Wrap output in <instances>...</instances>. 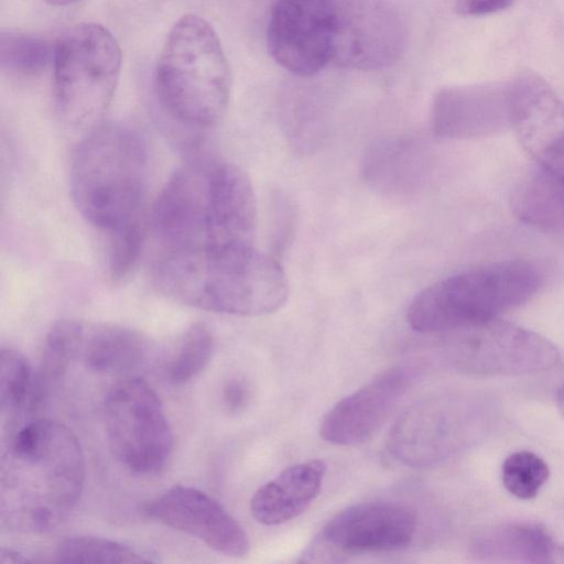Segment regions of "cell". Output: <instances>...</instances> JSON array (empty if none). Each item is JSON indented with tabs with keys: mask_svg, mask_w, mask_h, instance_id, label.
<instances>
[{
	"mask_svg": "<svg viewBox=\"0 0 564 564\" xmlns=\"http://www.w3.org/2000/svg\"><path fill=\"white\" fill-rule=\"evenodd\" d=\"M150 275L156 290L169 299L221 314H270L282 307L289 296L280 262L254 246L159 252Z\"/></svg>",
	"mask_w": 564,
	"mask_h": 564,
	"instance_id": "obj_1",
	"label": "cell"
},
{
	"mask_svg": "<svg viewBox=\"0 0 564 564\" xmlns=\"http://www.w3.org/2000/svg\"><path fill=\"white\" fill-rule=\"evenodd\" d=\"M148 155L133 130L96 127L77 147L70 193L80 215L106 237L145 228Z\"/></svg>",
	"mask_w": 564,
	"mask_h": 564,
	"instance_id": "obj_2",
	"label": "cell"
},
{
	"mask_svg": "<svg viewBox=\"0 0 564 564\" xmlns=\"http://www.w3.org/2000/svg\"><path fill=\"white\" fill-rule=\"evenodd\" d=\"M230 87V67L213 26L195 14L181 18L155 67V89L164 109L187 126L209 128L223 118Z\"/></svg>",
	"mask_w": 564,
	"mask_h": 564,
	"instance_id": "obj_3",
	"label": "cell"
},
{
	"mask_svg": "<svg viewBox=\"0 0 564 564\" xmlns=\"http://www.w3.org/2000/svg\"><path fill=\"white\" fill-rule=\"evenodd\" d=\"M538 268L523 260L484 264L421 291L406 311L420 333H447L498 317L527 302L540 288Z\"/></svg>",
	"mask_w": 564,
	"mask_h": 564,
	"instance_id": "obj_4",
	"label": "cell"
},
{
	"mask_svg": "<svg viewBox=\"0 0 564 564\" xmlns=\"http://www.w3.org/2000/svg\"><path fill=\"white\" fill-rule=\"evenodd\" d=\"M234 210L225 161L196 159L166 182L151 209L149 227L159 252L205 250L224 240Z\"/></svg>",
	"mask_w": 564,
	"mask_h": 564,
	"instance_id": "obj_5",
	"label": "cell"
},
{
	"mask_svg": "<svg viewBox=\"0 0 564 564\" xmlns=\"http://www.w3.org/2000/svg\"><path fill=\"white\" fill-rule=\"evenodd\" d=\"M53 96L59 117L74 127L95 126L106 112L121 69V51L102 25L83 23L54 45Z\"/></svg>",
	"mask_w": 564,
	"mask_h": 564,
	"instance_id": "obj_6",
	"label": "cell"
},
{
	"mask_svg": "<svg viewBox=\"0 0 564 564\" xmlns=\"http://www.w3.org/2000/svg\"><path fill=\"white\" fill-rule=\"evenodd\" d=\"M107 440L116 459L138 475L156 474L173 451V433L163 404L138 377L116 383L104 400Z\"/></svg>",
	"mask_w": 564,
	"mask_h": 564,
	"instance_id": "obj_7",
	"label": "cell"
},
{
	"mask_svg": "<svg viewBox=\"0 0 564 564\" xmlns=\"http://www.w3.org/2000/svg\"><path fill=\"white\" fill-rule=\"evenodd\" d=\"M443 334L447 360L467 373H532L552 368L560 358L547 338L498 317Z\"/></svg>",
	"mask_w": 564,
	"mask_h": 564,
	"instance_id": "obj_8",
	"label": "cell"
},
{
	"mask_svg": "<svg viewBox=\"0 0 564 564\" xmlns=\"http://www.w3.org/2000/svg\"><path fill=\"white\" fill-rule=\"evenodd\" d=\"M10 462L36 476L44 506L59 520L78 501L86 476L76 435L64 424L34 417L10 431Z\"/></svg>",
	"mask_w": 564,
	"mask_h": 564,
	"instance_id": "obj_9",
	"label": "cell"
},
{
	"mask_svg": "<svg viewBox=\"0 0 564 564\" xmlns=\"http://www.w3.org/2000/svg\"><path fill=\"white\" fill-rule=\"evenodd\" d=\"M417 527L415 511L395 501H373L336 513L305 552V562L369 552H391L411 544ZM304 560V558H303Z\"/></svg>",
	"mask_w": 564,
	"mask_h": 564,
	"instance_id": "obj_10",
	"label": "cell"
},
{
	"mask_svg": "<svg viewBox=\"0 0 564 564\" xmlns=\"http://www.w3.org/2000/svg\"><path fill=\"white\" fill-rule=\"evenodd\" d=\"M473 406L459 398L434 397L417 402L391 427V456L410 467L438 464L459 451L476 427Z\"/></svg>",
	"mask_w": 564,
	"mask_h": 564,
	"instance_id": "obj_11",
	"label": "cell"
},
{
	"mask_svg": "<svg viewBox=\"0 0 564 564\" xmlns=\"http://www.w3.org/2000/svg\"><path fill=\"white\" fill-rule=\"evenodd\" d=\"M405 44V24L387 0H335L332 64L382 69L400 58Z\"/></svg>",
	"mask_w": 564,
	"mask_h": 564,
	"instance_id": "obj_12",
	"label": "cell"
},
{
	"mask_svg": "<svg viewBox=\"0 0 564 564\" xmlns=\"http://www.w3.org/2000/svg\"><path fill=\"white\" fill-rule=\"evenodd\" d=\"M335 0H275L267 45L271 57L296 76H312L332 63Z\"/></svg>",
	"mask_w": 564,
	"mask_h": 564,
	"instance_id": "obj_13",
	"label": "cell"
},
{
	"mask_svg": "<svg viewBox=\"0 0 564 564\" xmlns=\"http://www.w3.org/2000/svg\"><path fill=\"white\" fill-rule=\"evenodd\" d=\"M510 127L539 169L564 180V104L532 70L508 84Z\"/></svg>",
	"mask_w": 564,
	"mask_h": 564,
	"instance_id": "obj_14",
	"label": "cell"
},
{
	"mask_svg": "<svg viewBox=\"0 0 564 564\" xmlns=\"http://www.w3.org/2000/svg\"><path fill=\"white\" fill-rule=\"evenodd\" d=\"M144 512L226 556L243 557L249 553L243 528L217 500L197 488L174 486L147 503Z\"/></svg>",
	"mask_w": 564,
	"mask_h": 564,
	"instance_id": "obj_15",
	"label": "cell"
},
{
	"mask_svg": "<svg viewBox=\"0 0 564 564\" xmlns=\"http://www.w3.org/2000/svg\"><path fill=\"white\" fill-rule=\"evenodd\" d=\"M411 373L391 367L330 408L319 423L321 437L332 444L352 446L368 441L406 391Z\"/></svg>",
	"mask_w": 564,
	"mask_h": 564,
	"instance_id": "obj_16",
	"label": "cell"
},
{
	"mask_svg": "<svg viewBox=\"0 0 564 564\" xmlns=\"http://www.w3.org/2000/svg\"><path fill=\"white\" fill-rule=\"evenodd\" d=\"M432 129L443 139L495 134L510 127L508 85L477 84L444 88L432 106Z\"/></svg>",
	"mask_w": 564,
	"mask_h": 564,
	"instance_id": "obj_17",
	"label": "cell"
},
{
	"mask_svg": "<svg viewBox=\"0 0 564 564\" xmlns=\"http://www.w3.org/2000/svg\"><path fill=\"white\" fill-rule=\"evenodd\" d=\"M326 470L327 465L322 459H311L283 469L252 495V517L264 525H278L296 518L318 496Z\"/></svg>",
	"mask_w": 564,
	"mask_h": 564,
	"instance_id": "obj_18",
	"label": "cell"
},
{
	"mask_svg": "<svg viewBox=\"0 0 564 564\" xmlns=\"http://www.w3.org/2000/svg\"><path fill=\"white\" fill-rule=\"evenodd\" d=\"M469 552L481 562L553 563L556 546L549 531L536 523L507 522L477 532Z\"/></svg>",
	"mask_w": 564,
	"mask_h": 564,
	"instance_id": "obj_19",
	"label": "cell"
},
{
	"mask_svg": "<svg viewBox=\"0 0 564 564\" xmlns=\"http://www.w3.org/2000/svg\"><path fill=\"white\" fill-rule=\"evenodd\" d=\"M365 180L391 195L415 191L423 182V151L406 140H387L371 145L362 161Z\"/></svg>",
	"mask_w": 564,
	"mask_h": 564,
	"instance_id": "obj_20",
	"label": "cell"
},
{
	"mask_svg": "<svg viewBox=\"0 0 564 564\" xmlns=\"http://www.w3.org/2000/svg\"><path fill=\"white\" fill-rule=\"evenodd\" d=\"M80 349L90 371L128 375L143 362L147 344L139 333L123 326L85 325Z\"/></svg>",
	"mask_w": 564,
	"mask_h": 564,
	"instance_id": "obj_21",
	"label": "cell"
},
{
	"mask_svg": "<svg viewBox=\"0 0 564 564\" xmlns=\"http://www.w3.org/2000/svg\"><path fill=\"white\" fill-rule=\"evenodd\" d=\"M48 389L40 381L28 359L18 350L0 351V405L9 430L34 419L47 398Z\"/></svg>",
	"mask_w": 564,
	"mask_h": 564,
	"instance_id": "obj_22",
	"label": "cell"
},
{
	"mask_svg": "<svg viewBox=\"0 0 564 564\" xmlns=\"http://www.w3.org/2000/svg\"><path fill=\"white\" fill-rule=\"evenodd\" d=\"M511 204L524 224L544 231L564 230V180L539 169L518 185Z\"/></svg>",
	"mask_w": 564,
	"mask_h": 564,
	"instance_id": "obj_23",
	"label": "cell"
},
{
	"mask_svg": "<svg viewBox=\"0 0 564 564\" xmlns=\"http://www.w3.org/2000/svg\"><path fill=\"white\" fill-rule=\"evenodd\" d=\"M53 55L54 46L42 36L21 31H1L0 64L10 76L35 77L47 67Z\"/></svg>",
	"mask_w": 564,
	"mask_h": 564,
	"instance_id": "obj_24",
	"label": "cell"
},
{
	"mask_svg": "<svg viewBox=\"0 0 564 564\" xmlns=\"http://www.w3.org/2000/svg\"><path fill=\"white\" fill-rule=\"evenodd\" d=\"M57 563H151L148 554L124 543L91 535L67 538L54 554Z\"/></svg>",
	"mask_w": 564,
	"mask_h": 564,
	"instance_id": "obj_25",
	"label": "cell"
},
{
	"mask_svg": "<svg viewBox=\"0 0 564 564\" xmlns=\"http://www.w3.org/2000/svg\"><path fill=\"white\" fill-rule=\"evenodd\" d=\"M84 332V323L62 319L47 333L36 371L40 381L47 389L66 373L70 361L80 350Z\"/></svg>",
	"mask_w": 564,
	"mask_h": 564,
	"instance_id": "obj_26",
	"label": "cell"
},
{
	"mask_svg": "<svg viewBox=\"0 0 564 564\" xmlns=\"http://www.w3.org/2000/svg\"><path fill=\"white\" fill-rule=\"evenodd\" d=\"M213 348V335L207 325L192 324L181 335L175 350L166 361L165 377L175 384L192 380L209 364Z\"/></svg>",
	"mask_w": 564,
	"mask_h": 564,
	"instance_id": "obj_27",
	"label": "cell"
},
{
	"mask_svg": "<svg viewBox=\"0 0 564 564\" xmlns=\"http://www.w3.org/2000/svg\"><path fill=\"white\" fill-rule=\"evenodd\" d=\"M549 476L550 470L545 460L530 451L511 453L501 466L505 488L522 500L534 498L547 481Z\"/></svg>",
	"mask_w": 564,
	"mask_h": 564,
	"instance_id": "obj_28",
	"label": "cell"
},
{
	"mask_svg": "<svg viewBox=\"0 0 564 564\" xmlns=\"http://www.w3.org/2000/svg\"><path fill=\"white\" fill-rule=\"evenodd\" d=\"M513 0H455V10L465 17H480L509 8Z\"/></svg>",
	"mask_w": 564,
	"mask_h": 564,
	"instance_id": "obj_29",
	"label": "cell"
},
{
	"mask_svg": "<svg viewBox=\"0 0 564 564\" xmlns=\"http://www.w3.org/2000/svg\"><path fill=\"white\" fill-rule=\"evenodd\" d=\"M249 398V387L242 380L230 379L223 388V402L230 413L241 411L248 404Z\"/></svg>",
	"mask_w": 564,
	"mask_h": 564,
	"instance_id": "obj_30",
	"label": "cell"
},
{
	"mask_svg": "<svg viewBox=\"0 0 564 564\" xmlns=\"http://www.w3.org/2000/svg\"><path fill=\"white\" fill-rule=\"evenodd\" d=\"M1 563H14V564H25V563H34L36 562L34 558H31L28 556V554H24L20 551L13 550V549H1Z\"/></svg>",
	"mask_w": 564,
	"mask_h": 564,
	"instance_id": "obj_31",
	"label": "cell"
},
{
	"mask_svg": "<svg viewBox=\"0 0 564 564\" xmlns=\"http://www.w3.org/2000/svg\"><path fill=\"white\" fill-rule=\"evenodd\" d=\"M556 403L560 412L564 416V391L558 390L557 397H556Z\"/></svg>",
	"mask_w": 564,
	"mask_h": 564,
	"instance_id": "obj_32",
	"label": "cell"
},
{
	"mask_svg": "<svg viewBox=\"0 0 564 564\" xmlns=\"http://www.w3.org/2000/svg\"><path fill=\"white\" fill-rule=\"evenodd\" d=\"M44 1L50 3V4H52V6L59 7V6L70 4V3L76 2L78 0H44Z\"/></svg>",
	"mask_w": 564,
	"mask_h": 564,
	"instance_id": "obj_33",
	"label": "cell"
},
{
	"mask_svg": "<svg viewBox=\"0 0 564 564\" xmlns=\"http://www.w3.org/2000/svg\"><path fill=\"white\" fill-rule=\"evenodd\" d=\"M560 390H561V391H564V383H563V386L561 387V389H560Z\"/></svg>",
	"mask_w": 564,
	"mask_h": 564,
	"instance_id": "obj_34",
	"label": "cell"
}]
</instances>
